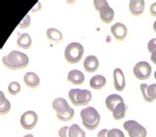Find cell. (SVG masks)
<instances>
[{"label":"cell","mask_w":156,"mask_h":137,"mask_svg":"<svg viewBox=\"0 0 156 137\" xmlns=\"http://www.w3.org/2000/svg\"><path fill=\"white\" fill-rule=\"evenodd\" d=\"M82 124L88 130H95L99 126L101 117L97 110L93 107H87L80 111Z\"/></svg>","instance_id":"cell-2"},{"label":"cell","mask_w":156,"mask_h":137,"mask_svg":"<svg viewBox=\"0 0 156 137\" xmlns=\"http://www.w3.org/2000/svg\"><path fill=\"white\" fill-rule=\"evenodd\" d=\"M46 34H47V38L50 40L51 43L58 44L60 41H62V39H63L62 33L55 28H48Z\"/></svg>","instance_id":"cell-17"},{"label":"cell","mask_w":156,"mask_h":137,"mask_svg":"<svg viewBox=\"0 0 156 137\" xmlns=\"http://www.w3.org/2000/svg\"><path fill=\"white\" fill-rule=\"evenodd\" d=\"M111 33L117 40H122L126 39V35H128V28L125 24L118 22L111 27Z\"/></svg>","instance_id":"cell-10"},{"label":"cell","mask_w":156,"mask_h":137,"mask_svg":"<svg viewBox=\"0 0 156 137\" xmlns=\"http://www.w3.org/2000/svg\"><path fill=\"white\" fill-rule=\"evenodd\" d=\"M11 110V104L4 96V93L0 92V114H7Z\"/></svg>","instance_id":"cell-21"},{"label":"cell","mask_w":156,"mask_h":137,"mask_svg":"<svg viewBox=\"0 0 156 137\" xmlns=\"http://www.w3.org/2000/svg\"><path fill=\"white\" fill-rule=\"evenodd\" d=\"M67 80L70 82L72 85H81L85 82L84 73L81 72L80 70L73 69L69 71L67 74Z\"/></svg>","instance_id":"cell-13"},{"label":"cell","mask_w":156,"mask_h":137,"mask_svg":"<svg viewBox=\"0 0 156 137\" xmlns=\"http://www.w3.org/2000/svg\"><path fill=\"white\" fill-rule=\"evenodd\" d=\"M83 67L85 71L88 73L96 72L99 68V59L95 55H88L84 59Z\"/></svg>","instance_id":"cell-11"},{"label":"cell","mask_w":156,"mask_h":137,"mask_svg":"<svg viewBox=\"0 0 156 137\" xmlns=\"http://www.w3.org/2000/svg\"><path fill=\"white\" fill-rule=\"evenodd\" d=\"M148 95H149V98L151 99V101H155L156 100V84H151L148 86Z\"/></svg>","instance_id":"cell-28"},{"label":"cell","mask_w":156,"mask_h":137,"mask_svg":"<svg viewBox=\"0 0 156 137\" xmlns=\"http://www.w3.org/2000/svg\"><path fill=\"white\" fill-rule=\"evenodd\" d=\"M24 82L27 87L29 88H37L39 87L41 80H40V77L37 75L35 72H27L25 75H24Z\"/></svg>","instance_id":"cell-16"},{"label":"cell","mask_w":156,"mask_h":137,"mask_svg":"<svg viewBox=\"0 0 156 137\" xmlns=\"http://www.w3.org/2000/svg\"><path fill=\"white\" fill-rule=\"evenodd\" d=\"M68 97L71 104L76 107L86 106L91 102L92 93L89 90L81 89H70L68 92Z\"/></svg>","instance_id":"cell-4"},{"label":"cell","mask_w":156,"mask_h":137,"mask_svg":"<svg viewBox=\"0 0 156 137\" xmlns=\"http://www.w3.org/2000/svg\"><path fill=\"white\" fill-rule=\"evenodd\" d=\"M21 91V85L19 84L17 81H13L11 82L9 85H8V93L12 96H16L18 95Z\"/></svg>","instance_id":"cell-24"},{"label":"cell","mask_w":156,"mask_h":137,"mask_svg":"<svg viewBox=\"0 0 156 137\" xmlns=\"http://www.w3.org/2000/svg\"><path fill=\"white\" fill-rule=\"evenodd\" d=\"M41 7H42V4H41V2H38V4L33 8L32 9V12H36V11H39L41 9Z\"/></svg>","instance_id":"cell-33"},{"label":"cell","mask_w":156,"mask_h":137,"mask_svg":"<svg viewBox=\"0 0 156 137\" xmlns=\"http://www.w3.org/2000/svg\"><path fill=\"white\" fill-rule=\"evenodd\" d=\"M108 137H125L124 132L119 128H112L108 131Z\"/></svg>","instance_id":"cell-26"},{"label":"cell","mask_w":156,"mask_h":137,"mask_svg":"<svg viewBox=\"0 0 156 137\" xmlns=\"http://www.w3.org/2000/svg\"><path fill=\"white\" fill-rule=\"evenodd\" d=\"M150 59H151V61H152L154 64H156V51H155L154 52H152V53H151Z\"/></svg>","instance_id":"cell-34"},{"label":"cell","mask_w":156,"mask_h":137,"mask_svg":"<svg viewBox=\"0 0 156 137\" xmlns=\"http://www.w3.org/2000/svg\"><path fill=\"white\" fill-rule=\"evenodd\" d=\"M84 54V47L80 43H70L66 45L64 49V58L68 63L76 64Z\"/></svg>","instance_id":"cell-3"},{"label":"cell","mask_w":156,"mask_h":137,"mask_svg":"<svg viewBox=\"0 0 156 137\" xmlns=\"http://www.w3.org/2000/svg\"><path fill=\"white\" fill-rule=\"evenodd\" d=\"M147 49L150 53H152L156 51V38L151 39L148 41V44H147Z\"/></svg>","instance_id":"cell-29"},{"label":"cell","mask_w":156,"mask_h":137,"mask_svg":"<svg viewBox=\"0 0 156 137\" xmlns=\"http://www.w3.org/2000/svg\"><path fill=\"white\" fill-rule=\"evenodd\" d=\"M68 131H69V127L68 126H63L61 127L58 130V136L59 137H68Z\"/></svg>","instance_id":"cell-30"},{"label":"cell","mask_w":156,"mask_h":137,"mask_svg":"<svg viewBox=\"0 0 156 137\" xmlns=\"http://www.w3.org/2000/svg\"><path fill=\"white\" fill-rule=\"evenodd\" d=\"M150 14H151V16H156V1L154 2V3H152L150 5Z\"/></svg>","instance_id":"cell-31"},{"label":"cell","mask_w":156,"mask_h":137,"mask_svg":"<svg viewBox=\"0 0 156 137\" xmlns=\"http://www.w3.org/2000/svg\"><path fill=\"white\" fill-rule=\"evenodd\" d=\"M126 110H128V107L125 104V102H122L121 104H119V105L116 107V109L113 111V118L114 119L116 120H120V119H122L125 117H126Z\"/></svg>","instance_id":"cell-19"},{"label":"cell","mask_w":156,"mask_h":137,"mask_svg":"<svg viewBox=\"0 0 156 137\" xmlns=\"http://www.w3.org/2000/svg\"><path fill=\"white\" fill-rule=\"evenodd\" d=\"M17 45L19 47L24 48V49H29L32 47V38L31 36L25 33L22 34L21 36H19V38L17 39Z\"/></svg>","instance_id":"cell-20"},{"label":"cell","mask_w":156,"mask_h":137,"mask_svg":"<svg viewBox=\"0 0 156 137\" xmlns=\"http://www.w3.org/2000/svg\"><path fill=\"white\" fill-rule=\"evenodd\" d=\"M38 114L34 111H27L22 114L21 118H20V124L26 130L33 129L38 123Z\"/></svg>","instance_id":"cell-8"},{"label":"cell","mask_w":156,"mask_h":137,"mask_svg":"<svg viewBox=\"0 0 156 137\" xmlns=\"http://www.w3.org/2000/svg\"><path fill=\"white\" fill-rule=\"evenodd\" d=\"M125 130L128 132L129 137H146L147 130L146 128L138 123L136 120H126L124 123Z\"/></svg>","instance_id":"cell-6"},{"label":"cell","mask_w":156,"mask_h":137,"mask_svg":"<svg viewBox=\"0 0 156 137\" xmlns=\"http://www.w3.org/2000/svg\"><path fill=\"white\" fill-rule=\"evenodd\" d=\"M30 26H31V17H30V15L27 14L25 16V18H24L21 21V23L19 24V28L20 29H27Z\"/></svg>","instance_id":"cell-27"},{"label":"cell","mask_w":156,"mask_h":137,"mask_svg":"<svg viewBox=\"0 0 156 137\" xmlns=\"http://www.w3.org/2000/svg\"><path fill=\"white\" fill-rule=\"evenodd\" d=\"M108 129H102L100 130L99 132H98L97 134V137H108L107 135H108Z\"/></svg>","instance_id":"cell-32"},{"label":"cell","mask_w":156,"mask_h":137,"mask_svg":"<svg viewBox=\"0 0 156 137\" xmlns=\"http://www.w3.org/2000/svg\"><path fill=\"white\" fill-rule=\"evenodd\" d=\"M56 117L59 120H61V121H69V120H71L73 117H74V110L71 107L70 110L65 111V113L56 114Z\"/></svg>","instance_id":"cell-23"},{"label":"cell","mask_w":156,"mask_h":137,"mask_svg":"<svg viewBox=\"0 0 156 137\" xmlns=\"http://www.w3.org/2000/svg\"><path fill=\"white\" fill-rule=\"evenodd\" d=\"M90 87L94 90H101L103 89L107 84V80L103 75H95L90 79Z\"/></svg>","instance_id":"cell-18"},{"label":"cell","mask_w":156,"mask_h":137,"mask_svg":"<svg viewBox=\"0 0 156 137\" xmlns=\"http://www.w3.org/2000/svg\"><path fill=\"white\" fill-rule=\"evenodd\" d=\"M152 67L146 61H139L133 67V75L138 80H147L151 76Z\"/></svg>","instance_id":"cell-7"},{"label":"cell","mask_w":156,"mask_h":137,"mask_svg":"<svg viewBox=\"0 0 156 137\" xmlns=\"http://www.w3.org/2000/svg\"><path fill=\"white\" fill-rule=\"evenodd\" d=\"M52 109L56 111V114H62L71 109L67 104V101L64 98H56L52 102Z\"/></svg>","instance_id":"cell-15"},{"label":"cell","mask_w":156,"mask_h":137,"mask_svg":"<svg viewBox=\"0 0 156 137\" xmlns=\"http://www.w3.org/2000/svg\"><path fill=\"white\" fill-rule=\"evenodd\" d=\"M114 88L119 92H122L126 88V77L121 68H115L113 72Z\"/></svg>","instance_id":"cell-9"},{"label":"cell","mask_w":156,"mask_h":137,"mask_svg":"<svg viewBox=\"0 0 156 137\" xmlns=\"http://www.w3.org/2000/svg\"><path fill=\"white\" fill-rule=\"evenodd\" d=\"M152 29H153V31L156 33V20L154 21V23H153V26H152Z\"/></svg>","instance_id":"cell-35"},{"label":"cell","mask_w":156,"mask_h":137,"mask_svg":"<svg viewBox=\"0 0 156 137\" xmlns=\"http://www.w3.org/2000/svg\"><path fill=\"white\" fill-rule=\"evenodd\" d=\"M24 137H34V135H32V134H27V135H25Z\"/></svg>","instance_id":"cell-36"},{"label":"cell","mask_w":156,"mask_h":137,"mask_svg":"<svg viewBox=\"0 0 156 137\" xmlns=\"http://www.w3.org/2000/svg\"><path fill=\"white\" fill-rule=\"evenodd\" d=\"M68 137H86V133L78 124H72L69 126Z\"/></svg>","instance_id":"cell-22"},{"label":"cell","mask_w":156,"mask_h":137,"mask_svg":"<svg viewBox=\"0 0 156 137\" xmlns=\"http://www.w3.org/2000/svg\"><path fill=\"white\" fill-rule=\"evenodd\" d=\"M139 88H140V92H141V95H142V97H143V100H144V101L147 102V103H152L151 99L149 98L148 91H147V89H148V85L143 83V84L140 85Z\"/></svg>","instance_id":"cell-25"},{"label":"cell","mask_w":156,"mask_h":137,"mask_svg":"<svg viewBox=\"0 0 156 137\" xmlns=\"http://www.w3.org/2000/svg\"><path fill=\"white\" fill-rule=\"evenodd\" d=\"M154 79L156 80V70H155V72H154Z\"/></svg>","instance_id":"cell-37"},{"label":"cell","mask_w":156,"mask_h":137,"mask_svg":"<svg viewBox=\"0 0 156 137\" xmlns=\"http://www.w3.org/2000/svg\"><path fill=\"white\" fill-rule=\"evenodd\" d=\"M3 65L10 70H19L26 68L30 59L27 54L18 51H12L7 55L2 57Z\"/></svg>","instance_id":"cell-1"},{"label":"cell","mask_w":156,"mask_h":137,"mask_svg":"<svg viewBox=\"0 0 156 137\" xmlns=\"http://www.w3.org/2000/svg\"><path fill=\"white\" fill-rule=\"evenodd\" d=\"M96 11L100 14V19L105 24H110L114 20L115 11L106 0H95L93 2Z\"/></svg>","instance_id":"cell-5"},{"label":"cell","mask_w":156,"mask_h":137,"mask_svg":"<svg viewBox=\"0 0 156 137\" xmlns=\"http://www.w3.org/2000/svg\"><path fill=\"white\" fill-rule=\"evenodd\" d=\"M144 7H145V2L143 0H131L129 3V12L133 16H141L144 12Z\"/></svg>","instance_id":"cell-12"},{"label":"cell","mask_w":156,"mask_h":137,"mask_svg":"<svg viewBox=\"0 0 156 137\" xmlns=\"http://www.w3.org/2000/svg\"><path fill=\"white\" fill-rule=\"evenodd\" d=\"M122 102H125V101L122 96H120V95H118V94H111L110 96L106 98L105 104H106L107 109L113 113V111L116 109V107L119 104H121Z\"/></svg>","instance_id":"cell-14"}]
</instances>
